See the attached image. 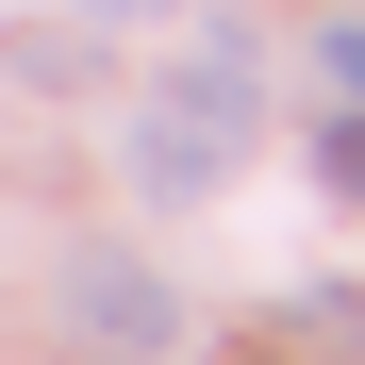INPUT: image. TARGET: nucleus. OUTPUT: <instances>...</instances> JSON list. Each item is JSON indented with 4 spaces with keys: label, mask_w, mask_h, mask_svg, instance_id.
Instances as JSON below:
<instances>
[{
    "label": "nucleus",
    "mask_w": 365,
    "mask_h": 365,
    "mask_svg": "<svg viewBox=\"0 0 365 365\" xmlns=\"http://www.w3.org/2000/svg\"><path fill=\"white\" fill-rule=\"evenodd\" d=\"M250 116H266V83H250V50H182V67L150 83V116H133V182L150 200H216L232 182V150H250Z\"/></svg>",
    "instance_id": "1"
},
{
    "label": "nucleus",
    "mask_w": 365,
    "mask_h": 365,
    "mask_svg": "<svg viewBox=\"0 0 365 365\" xmlns=\"http://www.w3.org/2000/svg\"><path fill=\"white\" fill-rule=\"evenodd\" d=\"M50 316H67L83 365H182V299H166V266H133V250H67Z\"/></svg>",
    "instance_id": "2"
},
{
    "label": "nucleus",
    "mask_w": 365,
    "mask_h": 365,
    "mask_svg": "<svg viewBox=\"0 0 365 365\" xmlns=\"http://www.w3.org/2000/svg\"><path fill=\"white\" fill-rule=\"evenodd\" d=\"M316 67H332V100H365V17H332V34H316Z\"/></svg>",
    "instance_id": "3"
},
{
    "label": "nucleus",
    "mask_w": 365,
    "mask_h": 365,
    "mask_svg": "<svg viewBox=\"0 0 365 365\" xmlns=\"http://www.w3.org/2000/svg\"><path fill=\"white\" fill-rule=\"evenodd\" d=\"M332 182H349V200H365V116H349V133H332Z\"/></svg>",
    "instance_id": "4"
},
{
    "label": "nucleus",
    "mask_w": 365,
    "mask_h": 365,
    "mask_svg": "<svg viewBox=\"0 0 365 365\" xmlns=\"http://www.w3.org/2000/svg\"><path fill=\"white\" fill-rule=\"evenodd\" d=\"M83 17H166V0H83Z\"/></svg>",
    "instance_id": "5"
}]
</instances>
